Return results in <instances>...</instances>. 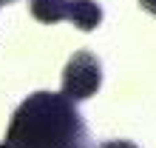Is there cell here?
<instances>
[{
	"instance_id": "obj_4",
	"label": "cell",
	"mask_w": 156,
	"mask_h": 148,
	"mask_svg": "<svg viewBox=\"0 0 156 148\" xmlns=\"http://www.w3.org/2000/svg\"><path fill=\"white\" fill-rule=\"evenodd\" d=\"M71 3L74 0H31V14L40 23H60L71 17Z\"/></svg>"
},
{
	"instance_id": "obj_3",
	"label": "cell",
	"mask_w": 156,
	"mask_h": 148,
	"mask_svg": "<svg viewBox=\"0 0 156 148\" xmlns=\"http://www.w3.org/2000/svg\"><path fill=\"white\" fill-rule=\"evenodd\" d=\"M68 20L74 23L80 31H94L97 26L102 23V6H99L97 0H74Z\"/></svg>"
},
{
	"instance_id": "obj_9",
	"label": "cell",
	"mask_w": 156,
	"mask_h": 148,
	"mask_svg": "<svg viewBox=\"0 0 156 148\" xmlns=\"http://www.w3.org/2000/svg\"><path fill=\"white\" fill-rule=\"evenodd\" d=\"M80 148H82V145H80Z\"/></svg>"
},
{
	"instance_id": "obj_1",
	"label": "cell",
	"mask_w": 156,
	"mask_h": 148,
	"mask_svg": "<svg viewBox=\"0 0 156 148\" xmlns=\"http://www.w3.org/2000/svg\"><path fill=\"white\" fill-rule=\"evenodd\" d=\"M82 140L85 123L74 100L51 91L29 94L17 105L6 131L12 148H80Z\"/></svg>"
},
{
	"instance_id": "obj_7",
	"label": "cell",
	"mask_w": 156,
	"mask_h": 148,
	"mask_svg": "<svg viewBox=\"0 0 156 148\" xmlns=\"http://www.w3.org/2000/svg\"><path fill=\"white\" fill-rule=\"evenodd\" d=\"M9 3H14V0H0V6H9Z\"/></svg>"
},
{
	"instance_id": "obj_6",
	"label": "cell",
	"mask_w": 156,
	"mask_h": 148,
	"mask_svg": "<svg viewBox=\"0 0 156 148\" xmlns=\"http://www.w3.org/2000/svg\"><path fill=\"white\" fill-rule=\"evenodd\" d=\"M139 6L145 9V12H151V14L156 17V0H139Z\"/></svg>"
},
{
	"instance_id": "obj_2",
	"label": "cell",
	"mask_w": 156,
	"mask_h": 148,
	"mask_svg": "<svg viewBox=\"0 0 156 148\" xmlns=\"http://www.w3.org/2000/svg\"><path fill=\"white\" fill-rule=\"evenodd\" d=\"M102 86V63L91 51H77L62 71V94L74 103L94 97Z\"/></svg>"
},
{
	"instance_id": "obj_8",
	"label": "cell",
	"mask_w": 156,
	"mask_h": 148,
	"mask_svg": "<svg viewBox=\"0 0 156 148\" xmlns=\"http://www.w3.org/2000/svg\"><path fill=\"white\" fill-rule=\"evenodd\" d=\"M0 148H12V145H9V142H3V145H0Z\"/></svg>"
},
{
	"instance_id": "obj_5",
	"label": "cell",
	"mask_w": 156,
	"mask_h": 148,
	"mask_svg": "<svg viewBox=\"0 0 156 148\" xmlns=\"http://www.w3.org/2000/svg\"><path fill=\"white\" fill-rule=\"evenodd\" d=\"M102 148H136V145L128 142V140H114V142H105Z\"/></svg>"
}]
</instances>
